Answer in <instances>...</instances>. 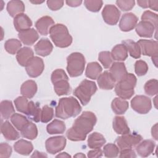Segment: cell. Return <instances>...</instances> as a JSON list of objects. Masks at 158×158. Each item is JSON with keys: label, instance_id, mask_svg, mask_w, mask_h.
Segmentation results:
<instances>
[{"label": "cell", "instance_id": "59", "mask_svg": "<svg viewBox=\"0 0 158 158\" xmlns=\"http://www.w3.org/2000/svg\"><path fill=\"white\" fill-rule=\"evenodd\" d=\"M71 156L68 154L67 152H61L60 154H59L58 155L56 156V157H70Z\"/></svg>", "mask_w": 158, "mask_h": 158}, {"label": "cell", "instance_id": "52", "mask_svg": "<svg viewBox=\"0 0 158 158\" xmlns=\"http://www.w3.org/2000/svg\"><path fill=\"white\" fill-rule=\"evenodd\" d=\"M120 157H136V154L134 150L131 148H126L122 149L120 155Z\"/></svg>", "mask_w": 158, "mask_h": 158}, {"label": "cell", "instance_id": "34", "mask_svg": "<svg viewBox=\"0 0 158 158\" xmlns=\"http://www.w3.org/2000/svg\"><path fill=\"white\" fill-rule=\"evenodd\" d=\"M20 133L23 138L33 140L37 137L38 128L35 123L29 122L22 130H20Z\"/></svg>", "mask_w": 158, "mask_h": 158}, {"label": "cell", "instance_id": "2", "mask_svg": "<svg viewBox=\"0 0 158 158\" xmlns=\"http://www.w3.org/2000/svg\"><path fill=\"white\" fill-rule=\"evenodd\" d=\"M81 110V107L78 100L72 96L60 98L56 107L55 115L62 119H67L78 115Z\"/></svg>", "mask_w": 158, "mask_h": 158}, {"label": "cell", "instance_id": "39", "mask_svg": "<svg viewBox=\"0 0 158 158\" xmlns=\"http://www.w3.org/2000/svg\"><path fill=\"white\" fill-rule=\"evenodd\" d=\"M10 121L14 126L20 131L29 122L28 119L26 117L17 113H14L11 116Z\"/></svg>", "mask_w": 158, "mask_h": 158}, {"label": "cell", "instance_id": "26", "mask_svg": "<svg viewBox=\"0 0 158 158\" xmlns=\"http://www.w3.org/2000/svg\"><path fill=\"white\" fill-rule=\"evenodd\" d=\"M14 149L15 152L20 154L28 156L32 152L33 146L31 142L22 139L14 143Z\"/></svg>", "mask_w": 158, "mask_h": 158}, {"label": "cell", "instance_id": "37", "mask_svg": "<svg viewBox=\"0 0 158 158\" xmlns=\"http://www.w3.org/2000/svg\"><path fill=\"white\" fill-rule=\"evenodd\" d=\"M54 89L58 96L67 95L70 92V86L69 80H60L53 84Z\"/></svg>", "mask_w": 158, "mask_h": 158}, {"label": "cell", "instance_id": "8", "mask_svg": "<svg viewBox=\"0 0 158 158\" xmlns=\"http://www.w3.org/2000/svg\"><path fill=\"white\" fill-rule=\"evenodd\" d=\"M143 137L136 133L125 134L117 138L115 142L119 149H123L126 148H132L136 146L141 141Z\"/></svg>", "mask_w": 158, "mask_h": 158}, {"label": "cell", "instance_id": "43", "mask_svg": "<svg viewBox=\"0 0 158 158\" xmlns=\"http://www.w3.org/2000/svg\"><path fill=\"white\" fill-rule=\"evenodd\" d=\"M103 153L106 157H116L119 154V148L115 144L109 143L104 146Z\"/></svg>", "mask_w": 158, "mask_h": 158}, {"label": "cell", "instance_id": "62", "mask_svg": "<svg viewBox=\"0 0 158 158\" xmlns=\"http://www.w3.org/2000/svg\"><path fill=\"white\" fill-rule=\"evenodd\" d=\"M30 2H31V3H33V4H41V3H43V2H44V1H30Z\"/></svg>", "mask_w": 158, "mask_h": 158}, {"label": "cell", "instance_id": "61", "mask_svg": "<svg viewBox=\"0 0 158 158\" xmlns=\"http://www.w3.org/2000/svg\"><path fill=\"white\" fill-rule=\"evenodd\" d=\"M152 58V60L154 62V65L156 67H157V57H151Z\"/></svg>", "mask_w": 158, "mask_h": 158}, {"label": "cell", "instance_id": "51", "mask_svg": "<svg viewBox=\"0 0 158 158\" xmlns=\"http://www.w3.org/2000/svg\"><path fill=\"white\" fill-rule=\"evenodd\" d=\"M64 3V2L63 1H60V0H58V1L49 0V1H47L48 7L51 10H57L60 9L63 6Z\"/></svg>", "mask_w": 158, "mask_h": 158}, {"label": "cell", "instance_id": "11", "mask_svg": "<svg viewBox=\"0 0 158 158\" xmlns=\"http://www.w3.org/2000/svg\"><path fill=\"white\" fill-rule=\"evenodd\" d=\"M44 64L43 59L39 57H33L25 66V70L30 77L36 78L43 72Z\"/></svg>", "mask_w": 158, "mask_h": 158}, {"label": "cell", "instance_id": "18", "mask_svg": "<svg viewBox=\"0 0 158 158\" xmlns=\"http://www.w3.org/2000/svg\"><path fill=\"white\" fill-rule=\"evenodd\" d=\"M18 36L20 41L25 45L33 44L39 38L38 32L34 28H29L19 33Z\"/></svg>", "mask_w": 158, "mask_h": 158}, {"label": "cell", "instance_id": "20", "mask_svg": "<svg viewBox=\"0 0 158 158\" xmlns=\"http://www.w3.org/2000/svg\"><path fill=\"white\" fill-rule=\"evenodd\" d=\"M13 23L15 30L19 32L29 29L32 25V22L30 17L23 13L15 16Z\"/></svg>", "mask_w": 158, "mask_h": 158}, {"label": "cell", "instance_id": "40", "mask_svg": "<svg viewBox=\"0 0 158 158\" xmlns=\"http://www.w3.org/2000/svg\"><path fill=\"white\" fill-rule=\"evenodd\" d=\"M14 104L17 110L22 113L25 114L28 113L29 101L27 98L24 96H19L14 100Z\"/></svg>", "mask_w": 158, "mask_h": 158}, {"label": "cell", "instance_id": "33", "mask_svg": "<svg viewBox=\"0 0 158 158\" xmlns=\"http://www.w3.org/2000/svg\"><path fill=\"white\" fill-rule=\"evenodd\" d=\"M129 52L130 56L135 59H138L141 57V52L139 44L131 40H127L122 41Z\"/></svg>", "mask_w": 158, "mask_h": 158}, {"label": "cell", "instance_id": "4", "mask_svg": "<svg viewBox=\"0 0 158 158\" xmlns=\"http://www.w3.org/2000/svg\"><path fill=\"white\" fill-rule=\"evenodd\" d=\"M137 79L133 73H128L127 77L123 80L117 82L115 85V92L118 98L122 99H130L134 94V88Z\"/></svg>", "mask_w": 158, "mask_h": 158}, {"label": "cell", "instance_id": "3", "mask_svg": "<svg viewBox=\"0 0 158 158\" xmlns=\"http://www.w3.org/2000/svg\"><path fill=\"white\" fill-rule=\"evenodd\" d=\"M49 33L51 39L57 47L67 48L72 43V37L70 35L68 28L64 24H54L50 28Z\"/></svg>", "mask_w": 158, "mask_h": 158}, {"label": "cell", "instance_id": "31", "mask_svg": "<svg viewBox=\"0 0 158 158\" xmlns=\"http://www.w3.org/2000/svg\"><path fill=\"white\" fill-rule=\"evenodd\" d=\"M102 71V68L97 62H92L88 64L85 71L86 77L92 79L96 80L101 75Z\"/></svg>", "mask_w": 158, "mask_h": 158}, {"label": "cell", "instance_id": "56", "mask_svg": "<svg viewBox=\"0 0 158 158\" xmlns=\"http://www.w3.org/2000/svg\"><path fill=\"white\" fill-rule=\"evenodd\" d=\"M152 136L156 139L157 140V123H156L151 129Z\"/></svg>", "mask_w": 158, "mask_h": 158}, {"label": "cell", "instance_id": "12", "mask_svg": "<svg viewBox=\"0 0 158 158\" xmlns=\"http://www.w3.org/2000/svg\"><path fill=\"white\" fill-rule=\"evenodd\" d=\"M137 43L139 44L141 52L144 56H148L151 57H157L158 43L157 41L141 39Z\"/></svg>", "mask_w": 158, "mask_h": 158}, {"label": "cell", "instance_id": "9", "mask_svg": "<svg viewBox=\"0 0 158 158\" xmlns=\"http://www.w3.org/2000/svg\"><path fill=\"white\" fill-rule=\"evenodd\" d=\"M66 146V138L63 136L50 137L45 142L47 152L51 154H55L63 150Z\"/></svg>", "mask_w": 158, "mask_h": 158}, {"label": "cell", "instance_id": "19", "mask_svg": "<svg viewBox=\"0 0 158 158\" xmlns=\"http://www.w3.org/2000/svg\"><path fill=\"white\" fill-rule=\"evenodd\" d=\"M97 82L101 89L109 90L112 89L115 87L116 81L109 72L105 71L102 73H101L98 77L97 78Z\"/></svg>", "mask_w": 158, "mask_h": 158}, {"label": "cell", "instance_id": "15", "mask_svg": "<svg viewBox=\"0 0 158 158\" xmlns=\"http://www.w3.org/2000/svg\"><path fill=\"white\" fill-rule=\"evenodd\" d=\"M136 33L140 37L151 38L153 36L156 29L155 27L147 21H140L135 27Z\"/></svg>", "mask_w": 158, "mask_h": 158}, {"label": "cell", "instance_id": "50", "mask_svg": "<svg viewBox=\"0 0 158 158\" xmlns=\"http://www.w3.org/2000/svg\"><path fill=\"white\" fill-rule=\"evenodd\" d=\"M12 149L7 143H2L0 144V157L7 158L11 156Z\"/></svg>", "mask_w": 158, "mask_h": 158}, {"label": "cell", "instance_id": "53", "mask_svg": "<svg viewBox=\"0 0 158 158\" xmlns=\"http://www.w3.org/2000/svg\"><path fill=\"white\" fill-rule=\"evenodd\" d=\"M102 156V151L100 148L94 149V150L89 151L88 152V157L90 158L99 157Z\"/></svg>", "mask_w": 158, "mask_h": 158}, {"label": "cell", "instance_id": "6", "mask_svg": "<svg viewBox=\"0 0 158 158\" xmlns=\"http://www.w3.org/2000/svg\"><path fill=\"white\" fill-rule=\"evenodd\" d=\"M97 91L96 83L88 80H83L80 84L73 91V94L77 97L82 105H86L91 99L93 95Z\"/></svg>", "mask_w": 158, "mask_h": 158}, {"label": "cell", "instance_id": "1", "mask_svg": "<svg viewBox=\"0 0 158 158\" xmlns=\"http://www.w3.org/2000/svg\"><path fill=\"white\" fill-rule=\"evenodd\" d=\"M96 122L97 118L93 112H83L75 119L72 127L67 130V138L73 141H84L87 134L93 130Z\"/></svg>", "mask_w": 158, "mask_h": 158}, {"label": "cell", "instance_id": "36", "mask_svg": "<svg viewBox=\"0 0 158 158\" xmlns=\"http://www.w3.org/2000/svg\"><path fill=\"white\" fill-rule=\"evenodd\" d=\"M41 109L40 108L38 104L35 103L33 101H29L28 110L27 115L28 117L35 122L40 121Z\"/></svg>", "mask_w": 158, "mask_h": 158}, {"label": "cell", "instance_id": "48", "mask_svg": "<svg viewBox=\"0 0 158 158\" xmlns=\"http://www.w3.org/2000/svg\"><path fill=\"white\" fill-rule=\"evenodd\" d=\"M51 81L52 84L59 81L60 80H69V77L67 75L65 72L62 69H58L54 70L51 74Z\"/></svg>", "mask_w": 158, "mask_h": 158}, {"label": "cell", "instance_id": "41", "mask_svg": "<svg viewBox=\"0 0 158 158\" xmlns=\"http://www.w3.org/2000/svg\"><path fill=\"white\" fill-rule=\"evenodd\" d=\"M144 89L146 94L151 96L156 95L158 93L157 80L156 79H151L148 80L145 83Z\"/></svg>", "mask_w": 158, "mask_h": 158}, {"label": "cell", "instance_id": "23", "mask_svg": "<svg viewBox=\"0 0 158 158\" xmlns=\"http://www.w3.org/2000/svg\"><path fill=\"white\" fill-rule=\"evenodd\" d=\"M1 131L4 137L7 140L14 141L19 138V133L9 121H6L1 124Z\"/></svg>", "mask_w": 158, "mask_h": 158}, {"label": "cell", "instance_id": "46", "mask_svg": "<svg viewBox=\"0 0 158 158\" xmlns=\"http://www.w3.org/2000/svg\"><path fill=\"white\" fill-rule=\"evenodd\" d=\"M135 71L136 74L139 77L144 75L148 71L147 63L142 60H137L135 64Z\"/></svg>", "mask_w": 158, "mask_h": 158}, {"label": "cell", "instance_id": "10", "mask_svg": "<svg viewBox=\"0 0 158 158\" xmlns=\"http://www.w3.org/2000/svg\"><path fill=\"white\" fill-rule=\"evenodd\" d=\"M102 17L106 23L110 25H115L118 22L120 12L115 5L107 4L102 9Z\"/></svg>", "mask_w": 158, "mask_h": 158}, {"label": "cell", "instance_id": "27", "mask_svg": "<svg viewBox=\"0 0 158 158\" xmlns=\"http://www.w3.org/2000/svg\"><path fill=\"white\" fill-rule=\"evenodd\" d=\"M25 5L22 1H10L7 5V11L12 17H15L19 14H23L25 11Z\"/></svg>", "mask_w": 158, "mask_h": 158}, {"label": "cell", "instance_id": "16", "mask_svg": "<svg viewBox=\"0 0 158 158\" xmlns=\"http://www.w3.org/2000/svg\"><path fill=\"white\" fill-rule=\"evenodd\" d=\"M54 25L53 19L48 15L43 16L40 18L35 22V27L41 35H47L49 33V30Z\"/></svg>", "mask_w": 158, "mask_h": 158}, {"label": "cell", "instance_id": "30", "mask_svg": "<svg viewBox=\"0 0 158 158\" xmlns=\"http://www.w3.org/2000/svg\"><path fill=\"white\" fill-rule=\"evenodd\" d=\"M128 102L120 98H115L111 103L112 111L117 115L123 114L128 109Z\"/></svg>", "mask_w": 158, "mask_h": 158}, {"label": "cell", "instance_id": "38", "mask_svg": "<svg viewBox=\"0 0 158 158\" xmlns=\"http://www.w3.org/2000/svg\"><path fill=\"white\" fill-rule=\"evenodd\" d=\"M21 42L17 39H9L4 43L6 51L10 54H15L21 49Z\"/></svg>", "mask_w": 158, "mask_h": 158}, {"label": "cell", "instance_id": "32", "mask_svg": "<svg viewBox=\"0 0 158 158\" xmlns=\"http://www.w3.org/2000/svg\"><path fill=\"white\" fill-rule=\"evenodd\" d=\"M65 128L66 126L64 122L57 119H54L46 127L47 132L50 135L62 134L65 131Z\"/></svg>", "mask_w": 158, "mask_h": 158}, {"label": "cell", "instance_id": "29", "mask_svg": "<svg viewBox=\"0 0 158 158\" xmlns=\"http://www.w3.org/2000/svg\"><path fill=\"white\" fill-rule=\"evenodd\" d=\"M112 59L117 61H124L128 57V51L123 44L115 45L110 52Z\"/></svg>", "mask_w": 158, "mask_h": 158}, {"label": "cell", "instance_id": "5", "mask_svg": "<svg viewBox=\"0 0 158 158\" xmlns=\"http://www.w3.org/2000/svg\"><path fill=\"white\" fill-rule=\"evenodd\" d=\"M85 58L78 52L71 53L67 58V71L71 77L80 76L85 69Z\"/></svg>", "mask_w": 158, "mask_h": 158}, {"label": "cell", "instance_id": "13", "mask_svg": "<svg viewBox=\"0 0 158 158\" xmlns=\"http://www.w3.org/2000/svg\"><path fill=\"white\" fill-rule=\"evenodd\" d=\"M138 18L133 13H126L122 17L119 22V28L122 31L132 30L136 25Z\"/></svg>", "mask_w": 158, "mask_h": 158}, {"label": "cell", "instance_id": "45", "mask_svg": "<svg viewBox=\"0 0 158 158\" xmlns=\"http://www.w3.org/2000/svg\"><path fill=\"white\" fill-rule=\"evenodd\" d=\"M103 2L98 0H86L84 1V4L86 8L93 12H97L99 11L102 6Z\"/></svg>", "mask_w": 158, "mask_h": 158}, {"label": "cell", "instance_id": "35", "mask_svg": "<svg viewBox=\"0 0 158 158\" xmlns=\"http://www.w3.org/2000/svg\"><path fill=\"white\" fill-rule=\"evenodd\" d=\"M1 114L4 119H8L15 113V109L11 101L4 100L1 102Z\"/></svg>", "mask_w": 158, "mask_h": 158}, {"label": "cell", "instance_id": "49", "mask_svg": "<svg viewBox=\"0 0 158 158\" xmlns=\"http://www.w3.org/2000/svg\"><path fill=\"white\" fill-rule=\"evenodd\" d=\"M115 3L122 11H128L132 9V8L134 7L135 1L134 0H118Z\"/></svg>", "mask_w": 158, "mask_h": 158}, {"label": "cell", "instance_id": "60", "mask_svg": "<svg viewBox=\"0 0 158 158\" xmlns=\"http://www.w3.org/2000/svg\"><path fill=\"white\" fill-rule=\"evenodd\" d=\"M74 157H85L86 156H85V154H83V153L80 152V153H78V154H75L74 156Z\"/></svg>", "mask_w": 158, "mask_h": 158}, {"label": "cell", "instance_id": "17", "mask_svg": "<svg viewBox=\"0 0 158 158\" xmlns=\"http://www.w3.org/2000/svg\"><path fill=\"white\" fill-rule=\"evenodd\" d=\"M34 49L36 54L45 57L51 54L53 49V46L48 38H41L35 45Z\"/></svg>", "mask_w": 158, "mask_h": 158}, {"label": "cell", "instance_id": "54", "mask_svg": "<svg viewBox=\"0 0 158 158\" xmlns=\"http://www.w3.org/2000/svg\"><path fill=\"white\" fill-rule=\"evenodd\" d=\"M65 2L69 6L75 7H78V6H80L81 4L82 3V1H81V0H80V1H78V0H74V1L69 0V1H66Z\"/></svg>", "mask_w": 158, "mask_h": 158}, {"label": "cell", "instance_id": "44", "mask_svg": "<svg viewBox=\"0 0 158 158\" xmlns=\"http://www.w3.org/2000/svg\"><path fill=\"white\" fill-rule=\"evenodd\" d=\"M98 59L105 69L109 68L112 64V58L109 51H102L99 52Z\"/></svg>", "mask_w": 158, "mask_h": 158}, {"label": "cell", "instance_id": "47", "mask_svg": "<svg viewBox=\"0 0 158 158\" xmlns=\"http://www.w3.org/2000/svg\"><path fill=\"white\" fill-rule=\"evenodd\" d=\"M142 21H147L151 23L157 29V15L150 10L144 11L141 15Z\"/></svg>", "mask_w": 158, "mask_h": 158}, {"label": "cell", "instance_id": "55", "mask_svg": "<svg viewBox=\"0 0 158 158\" xmlns=\"http://www.w3.org/2000/svg\"><path fill=\"white\" fill-rule=\"evenodd\" d=\"M148 7L154 10L155 11L158 10V1H149Z\"/></svg>", "mask_w": 158, "mask_h": 158}, {"label": "cell", "instance_id": "21", "mask_svg": "<svg viewBox=\"0 0 158 158\" xmlns=\"http://www.w3.org/2000/svg\"><path fill=\"white\" fill-rule=\"evenodd\" d=\"M136 147V151L138 155L143 157H146L151 154L155 148V142L151 139H145L139 143Z\"/></svg>", "mask_w": 158, "mask_h": 158}, {"label": "cell", "instance_id": "7", "mask_svg": "<svg viewBox=\"0 0 158 158\" xmlns=\"http://www.w3.org/2000/svg\"><path fill=\"white\" fill-rule=\"evenodd\" d=\"M131 107L138 114H146L152 108L151 99L144 95H137L131 100Z\"/></svg>", "mask_w": 158, "mask_h": 158}, {"label": "cell", "instance_id": "25", "mask_svg": "<svg viewBox=\"0 0 158 158\" xmlns=\"http://www.w3.org/2000/svg\"><path fill=\"white\" fill-rule=\"evenodd\" d=\"M37 85L33 80H27L23 83L20 87L22 95L28 99L32 98L37 91Z\"/></svg>", "mask_w": 158, "mask_h": 158}, {"label": "cell", "instance_id": "42", "mask_svg": "<svg viewBox=\"0 0 158 158\" xmlns=\"http://www.w3.org/2000/svg\"><path fill=\"white\" fill-rule=\"evenodd\" d=\"M54 116V109L48 106L45 105L43 107L41 111L40 121L43 123H48L52 120Z\"/></svg>", "mask_w": 158, "mask_h": 158}, {"label": "cell", "instance_id": "28", "mask_svg": "<svg viewBox=\"0 0 158 158\" xmlns=\"http://www.w3.org/2000/svg\"><path fill=\"white\" fill-rule=\"evenodd\" d=\"M106 139L102 135L98 132L90 134L88 138V146L91 149L101 148L105 143Z\"/></svg>", "mask_w": 158, "mask_h": 158}, {"label": "cell", "instance_id": "63", "mask_svg": "<svg viewBox=\"0 0 158 158\" xmlns=\"http://www.w3.org/2000/svg\"><path fill=\"white\" fill-rule=\"evenodd\" d=\"M157 98V96L154 98V106H155L156 108H157V101H156Z\"/></svg>", "mask_w": 158, "mask_h": 158}, {"label": "cell", "instance_id": "57", "mask_svg": "<svg viewBox=\"0 0 158 158\" xmlns=\"http://www.w3.org/2000/svg\"><path fill=\"white\" fill-rule=\"evenodd\" d=\"M148 2L149 1L148 0H138L137 1V3L138 4L143 7V8H148Z\"/></svg>", "mask_w": 158, "mask_h": 158}, {"label": "cell", "instance_id": "58", "mask_svg": "<svg viewBox=\"0 0 158 158\" xmlns=\"http://www.w3.org/2000/svg\"><path fill=\"white\" fill-rule=\"evenodd\" d=\"M47 157V155L44 154L43 152H40L38 151H35L33 152V154L31 156V157Z\"/></svg>", "mask_w": 158, "mask_h": 158}, {"label": "cell", "instance_id": "14", "mask_svg": "<svg viewBox=\"0 0 158 158\" xmlns=\"http://www.w3.org/2000/svg\"><path fill=\"white\" fill-rule=\"evenodd\" d=\"M109 73L111 74L116 82L120 81L125 79L128 72L126 69L125 64L123 62H114L110 67Z\"/></svg>", "mask_w": 158, "mask_h": 158}, {"label": "cell", "instance_id": "24", "mask_svg": "<svg viewBox=\"0 0 158 158\" xmlns=\"http://www.w3.org/2000/svg\"><path fill=\"white\" fill-rule=\"evenodd\" d=\"M33 50L28 47L21 48L16 54L18 63L22 67H25L28 62L34 57Z\"/></svg>", "mask_w": 158, "mask_h": 158}, {"label": "cell", "instance_id": "22", "mask_svg": "<svg viewBox=\"0 0 158 158\" xmlns=\"http://www.w3.org/2000/svg\"><path fill=\"white\" fill-rule=\"evenodd\" d=\"M112 127L115 133L118 135H125L130 133V128L124 117L115 116L113 119Z\"/></svg>", "mask_w": 158, "mask_h": 158}]
</instances>
